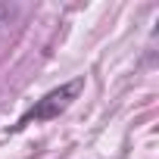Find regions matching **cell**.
Returning a JSON list of instances; mask_svg holds the SVG:
<instances>
[{
    "mask_svg": "<svg viewBox=\"0 0 159 159\" xmlns=\"http://www.w3.org/2000/svg\"><path fill=\"white\" fill-rule=\"evenodd\" d=\"M81 88H84V81H81V78H75V81H69V84H62V88L44 94V97L16 122V128H25V125H31V122H50V119H56L59 112H66V109L72 106V100L81 94Z\"/></svg>",
    "mask_w": 159,
    "mask_h": 159,
    "instance_id": "cell-1",
    "label": "cell"
},
{
    "mask_svg": "<svg viewBox=\"0 0 159 159\" xmlns=\"http://www.w3.org/2000/svg\"><path fill=\"white\" fill-rule=\"evenodd\" d=\"M7 16H10V7H3V3H0V25L7 22Z\"/></svg>",
    "mask_w": 159,
    "mask_h": 159,
    "instance_id": "cell-2",
    "label": "cell"
}]
</instances>
